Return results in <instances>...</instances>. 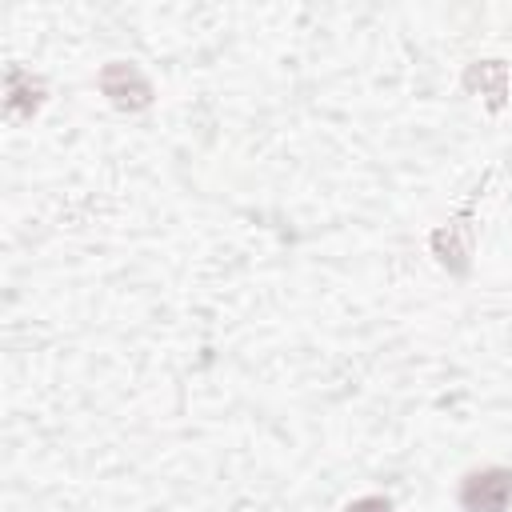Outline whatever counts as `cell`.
Returning a JSON list of instances; mask_svg holds the SVG:
<instances>
[{
    "label": "cell",
    "instance_id": "obj_1",
    "mask_svg": "<svg viewBox=\"0 0 512 512\" xmlns=\"http://www.w3.org/2000/svg\"><path fill=\"white\" fill-rule=\"evenodd\" d=\"M512 496V476L508 472H484V476H472L464 484V504L476 508V512H500Z\"/></svg>",
    "mask_w": 512,
    "mask_h": 512
},
{
    "label": "cell",
    "instance_id": "obj_2",
    "mask_svg": "<svg viewBox=\"0 0 512 512\" xmlns=\"http://www.w3.org/2000/svg\"><path fill=\"white\" fill-rule=\"evenodd\" d=\"M352 512H388V504H380V500H364V504H356Z\"/></svg>",
    "mask_w": 512,
    "mask_h": 512
}]
</instances>
